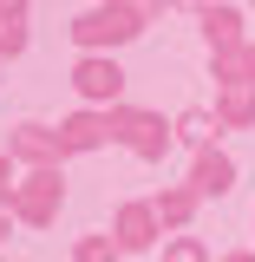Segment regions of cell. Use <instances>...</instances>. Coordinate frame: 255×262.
<instances>
[{
    "label": "cell",
    "instance_id": "cell-1",
    "mask_svg": "<svg viewBox=\"0 0 255 262\" xmlns=\"http://www.w3.org/2000/svg\"><path fill=\"white\" fill-rule=\"evenodd\" d=\"M144 20H151V13H144L137 0H111V7L79 13V20H72V39H79V46H118V39H137Z\"/></svg>",
    "mask_w": 255,
    "mask_h": 262
},
{
    "label": "cell",
    "instance_id": "cell-2",
    "mask_svg": "<svg viewBox=\"0 0 255 262\" xmlns=\"http://www.w3.org/2000/svg\"><path fill=\"white\" fill-rule=\"evenodd\" d=\"M72 85L85 98H118V85H125V72L111 59H79V72H72Z\"/></svg>",
    "mask_w": 255,
    "mask_h": 262
},
{
    "label": "cell",
    "instance_id": "cell-3",
    "mask_svg": "<svg viewBox=\"0 0 255 262\" xmlns=\"http://www.w3.org/2000/svg\"><path fill=\"white\" fill-rule=\"evenodd\" d=\"M203 33H210L216 53H229V46H242V13H236V7H210V13H203Z\"/></svg>",
    "mask_w": 255,
    "mask_h": 262
},
{
    "label": "cell",
    "instance_id": "cell-4",
    "mask_svg": "<svg viewBox=\"0 0 255 262\" xmlns=\"http://www.w3.org/2000/svg\"><path fill=\"white\" fill-rule=\"evenodd\" d=\"M27 46V0H0V53Z\"/></svg>",
    "mask_w": 255,
    "mask_h": 262
},
{
    "label": "cell",
    "instance_id": "cell-5",
    "mask_svg": "<svg viewBox=\"0 0 255 262\" xmlns=\"http://www.w3.org/2000/svg\"><path fill=\"white\" fill-rule=\"evenodd\" d=\"M216 66H223L236 85H249V72H255V46H229V53H216Z\"/></svg>",
    "mask_w": 255,
    "mask_h": 262
},
{
    "label": "cell",
    "instance_id": "cell-6",
    "mask_svg": "<svg viewBox=\"0 0 255 262\" xmlns=\"http://www.w3.org/2000/svg\"><path fill=\"white\" fill-rule=\"evenodd\" d=\"M118 125L131 131V144H137V151H164V138H157V118H137V112H131V118H118Z\"/></svg>",
    "mask_w": 255,
    "mask_h": 262
},
{
    "label": "cell",
    "instance_id": "cell-7",
    "mask_svg": "<svg viewBox=\"0 0 255 262\" xmlns=\"http://www.w3.org/2000/svg\"><path fill=\"white\" fill-rule=\"evenodd\" d=\"M53 210V177H33V190H27V216H46Z\"/></svg>",
    "mask_w": 255,
    "mask_h": 262
},
{
    "label": "cell",
    "instance_id": "cell-8",
    "mask_svg": "<svg viewBox=\"0 0 255 262\" xmlns=\"http://www.w3.org/2000/svg\"><path fill=\"white\" fill-rule=\"evenodd\" d=\"M196 184H203V190H223V184H229V164H223V158H203Z\"/></svg>",
    "mask_w": 255,
    "mask_h": 262
},
{
    "label": "cell",
    "instance_id": "cell-9",
    "mask_svg": "<svg viewBox=\"0 0 255 262\" xmlns=\"http://www.w3.org/2000/svg\"><path fill=\"white\" fill-rule=\"evenodd\" d=\"M183 138H196V144H203V138H210V118H203V112H190V118H183Z\"/></svg>",
    "mask_w": 255,
    "mask_h": 262
},
{
    "label": "cell",
    "instance_id": "cell-10",
    "mask_svg": "<svg viewBox=\"0 0 255 262\" xmlns=\"http://www.w3.org/2000/svg\"><path fill=\"white\" fill-rule=\"evenodd\" d=\"M85 262H111V249L105 243H85Z\"/></svg>",
    "mask_w": 255,
    "mask_h": 262
},
{
    "label": "cell",
    "instance_id": "cell-11",
    "mask_svg": "<svg viewBox=\"0 0 255 262\" xmlns=\"http://www.w3.org/2000/svg\"><path fill=\"white\" fill-rule=\"evenodd\" d=\"M170 262H203V256H196V249H190V243H183V249H177V256H170Z\"/></svg>",
    "mask_w": 255,
    "mask_h": 262
},
{
    "label": "cell",
    "instance_id": "cell-12",
    "mask_svg": "<svg viewBox=\"0 0 255 262\" xmlns=\"http://www.w3.org/2000/svg\"><path fill=\"white\" fill-rule=\"evenodd\" d=\"M183 7H203V0H183Z\"/></svg>",
    "mask_w": 255,
    "mask_h": 262
}]
</instances>
